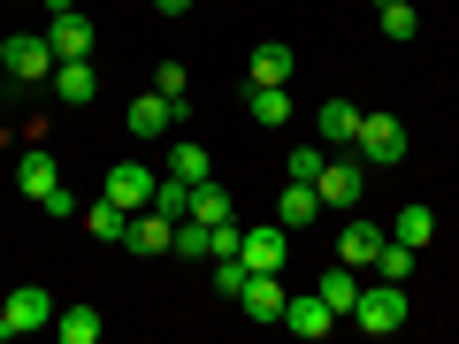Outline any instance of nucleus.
I'll list each match as a JSON object with an SVG mask.
<instances>
[{"mask_svg": "<svg viewBox=\"0 0 459 344\" xmlns=\"http://www.w3.org/2000/svg\"><path fill=\"white\" fill-rule=\"evenodd\" d=\"M406 322H413V291H406V283H360L352 329H368V337H398Z\"/></svg>", "mask_w": 459, "mask_h": 344, "instance_id": "obj_1", "label": "nucleus"}, {"mask_svg": "<svg viewBox=\"0 0 459 344\" xmlns=\"http://www.w3.org/2000/svg\"><path fill=\"white\" fill-rule=\"evenodd\" d=\"M54 298H47V283H16V291L0 298V337H31V329H47L54 322Z\"/></svg>", "mask_w": 459, "mask_h": 344, "instance_id": "obj_2", "label": "nucleus"}, {"mask_svg": "<svg viewBox=\"0 0 459 344\" xmlns=\"http://www.w3.org/2000/svg\"><path fill=\"white\" fill-rule=\"evenodd\" d=\"M352 153H360L368 168H398V161H406V123H398V115H360Z\"/></svg>", "mask_w": 459, "mask_h": 344, "instance_id": "obj_3", "label": "nucleus"}, {"mask_svg": "<svg viewBox=\"0 0 459 344\" xmlns=\"http://www.w3.org/2000/svg\"><path fill=\"white\" fill-rule=\"evenodd\" d=\"M0 62H8V77H16V84H47L54 77V39L47 31H16L8 47H0Z\"/></svg>", "mask_w": 459, "mask_h": 344, "instance_id": "obj_4", "label": "nucleus"}, {"mask_svg": "<svg viewBox=\"0 0 459 344\" xmlns=\"http://www.w3.org/2000/svg\"><path fill=\"white\" fill-rule=\"evenodd\" d=\"M238 253H246V268H253V276H283V268H291V229H283V222L246 229V245H238Z\"/></svg>", "mask_w": 459, "mask_h": 344, "instance_id": "obj_5", "label": "nucleus"}, {"mask_svg": "<svg viewBox=\"0 0 459 344\" xmlns=\"http://www.w3.org/2000/svg\"><path fill=\"white\" fill-rule=\"evenodd\" d=\"M153 184H161V176H153V168L146 161H115L108 168V199H115V207H153Z\"/></svg>", "mask_w": 459, "mask_h": 344, "instance_id": "obj_6", "label": "nucleus"}, {"mask_svg": "<svg viewBox=\"0 0 459 344\" xmlns=\"http://www.w3.org/2000/svg\"><path fill=\"white\" fill-rule=\"evenodd\" d=\"M54 99H62V108H92L100 99V69H92V54H84V62H54Z\"/></svg>", "mask_w": 459, "mask_h": 344, "instance_id": "obj_7", "label": "nucleus"}, {"mask_svg": "<svg viewBox=\"0 0 459 344\" xmlns=\"http://www.w3.org/2000/svg\"><path fill=\"white\" fill-rule=\"evenodd\" d=\"M283 322H291V337H329V329H337V314H329V298L322 291H291L283 298Z\"/></svg>", "mask_w": 459, "mask_h": 344, "instance_id": "obj_8", "label": "nucleus"}, {"mask_svg": "<svg viewBox=\"0 0 459 344\" xmlns=\"http://www.w3.org/2000/svg\"><path fill=\"white\" fill-rule=\"evenodd\" d=\"M383 237H391V229H376V222H360V214H352V222L337 229V261H344V268H376Z\"/></svg>", "mask_w": 459, "mask_h": 344, "instance_id": "obj_9", "label": "nucleus"}, {"mask_svg": "<svg viewBox=\"0 0 459 344\" xmlns=\"http://www.w3.org/2000/svg\"><path fill=\"white\" fill-rule=\"evenodd\" d=\"M314 291L329 298V314H337V322H352V306H360V268H344V261H329V268H322V283H314Z\"/></svg>", "mask_w": 459, "mask_h": 344, "instance_id": "obj_10", "label": "nucleus"}, {"mask_svg": "<svg viewBox=\"0 0 459 344\" xmlns=\"http://www.w3.org/2000/svg\"><path fill=\"white\" fill-rule=\"evenodd\" d=\"M246 115L261 131H283L291 123V84H246Z\"/></svg>", "mask_w": 459, "mask_h": 344, "instance_id": "obj_11", "label": "nucleus"}, {"mask_svg": "<svg viewBox=\"0 0 459 344\" xmlns=\"http://www.w3.org/2000/svg\"><path fill=\"white\" fill-rule=\"evenodd\" d=\"M314 192H322V207H344V214H352V199H360V161H322Z\"/></svg>", "mask_w": 459, "mask_h": 344, "instance_id": "obj_12", "label": "nucleus"}, {"mask_svg": "<svg viewBox=\"0 0 459 344\" xmlns=\"http://www.w3.org/2000/svg\"><path fill=\"white\" fill-rule=\"evenodd\" d=\"M47 39H54V62H84V54H92V16H54L47 23Z\"/></svg>", "mask_w": 459, "mask_h": 344, "instance_id": "obj_13", "label": "nucleus"}, {"mask_svg": "<svg viewBox=\"0 0 459 344\" xmlns=\"http://www.w3.org/2000/svg\"><path fill=\"white\" fill-rule=\"evenodd\" d=\"M314 214H322V192H314L307 176H283V199H276V222H283V229H307Z\"/></svg>", "mask_w": 459, "mask_h": 344, "instance_id": "obj_14", "label": "nucleus"}, {"mask_svg": "<svg viewBox=\"0 0 459 344\" xmlns=\"http://www.w3.org/2000/svg\"><path fill=\"white\" fill-rule=\"evenodd\" d=\"M246 84H291V47L283 39H261L246 54Z\"/></svg>", "mask_w": 459, "mask_h": 344, "instance_id": "obj_15", "label": "nucleus"}, {"mask_svg": "<svg viewBox=\"0 0 459 344\" xmlns=\"http://www.w3.org/2000/svg\"><path fill=\"white\" fill-rule=\"evenodd\" d=\"M16 184H23V199H47V192H62V168H54V153L47 146H31L16 161Z\"/></svg>", "mask_w": 459, "mask_h": 344, "instance_id": "obj_16", "label": "nucleus"}, {"mask_svg": "<svg viewBox=\"0 0 459 344\" xmlns=\"http://www.w3.org/2000/svg\"><path fill=\"white\" fill-rule=\"evenodd\" d=\"M283 298H291V291H283V276H253L246 291H238V306H246L253 322H283Z\"/></svg>", "mask_w": 459, "mask_h": 344, "instance_id": "obj_17", "label": "nucleus"}, {"mask_svg": "<svg viewBox=\"0 0 459 344\" xmlns=\"http://www.w3.org/2000/svg\"><path fill=\"white\" fill-rule=\"evenodd\" d=\"M84 229H92L100 245H123V237H131V207H115V199L100 192L92 207H84Z\"/></svg>", "mask_w": 459, "mask_h": 344, "instance_id": "obj_18", "label": "nucleus"}, {"mask_svg": "<svg viewBox=\"0 0 459 344\" xmlns=\"http://www.w3.org/2000/svg\"><path fill=\"white\" fill-rule=\"evenodd\" d=\"M391 237H398V245H413V253H429V245H437V214H429L421 199H406L398 222H391Z\"/></svg>", "mask_w": 459, "mask_h": 344, "instance_id": "obj_19", "label": "nucleus"}, {"mask_svg": "<svg viewBox=\"0 0 459 344\" xmlns=\"http://www.w3.org/2000/svg\"><path fill=\"white\" fill-rule=\"evenodd\" d=\"M314 131H322L329 146H352V138H360V108H352V99H322V115H314Z\"/></svg>", "mask_w": 459, "mask_h": 344, "instance_id": "obj_20", "label": "nucleus"}, {"mask_svg": "<svg viewBox=\"0 0 459 344\" xmlns=\"http://www.w3.org/2000/svg\"><path fill=\"white\" fill-rule=\"evenodd\" d=\"M169 131H177V115H169V99H161V92L131 99V138H169Z\"/></svg>", "mask_w": 459, "mask_h": 344, "instance_id": "obj_21", "label": "nucleus"}, {"mask_svg": "<svg viewBox=\"0 0 459 344\" xmlns=\"http://www.w3.org/2000/svg\"><path fill=\"white\" fill-rule=\"evenodd\" d=\"M169 229H177L169 214L138 207V214H131V237H123V245H131V253H169Z\"/></svg>", "mask_w": 459, "mask_h": 344, "instance_id": "obj_22", "label": "nucleus"}, {"mask_svg": "<svg viewBox=\"0 0 459 344\" xmlns=\"http://www.w3.org/2000/svg\"><path fill=\"white\" fill-rule=\"evenodd\" d=\"M169 176H184V184H207V176H214L207 146H199V138H177V146H169Z\"/></svg>", "mask_w": 459, "mask_h": 344, "instance_id": "obj_23", "label": "nucleus"}, {"mask_svg": "<svg viewBox=\"0 0 459 344\" xmlns=\"http://www.w3.org/2000/svg\"><path fill=\"white\" fill-rule=\"evenodd\" d=\"M54 337L62 344H100V306H62L54 314Z\"/></svg>", "mask_w": 459, "mask_h": 344, "instance_id": "obj_24", "label": "nucleus"}, {"mask_svg": "<svg viewBox=\"0 0 459 344\" xmlns=\"http://www.w3.org/2000/svg\"><path fill=\"white\" fill-rule=\"evenodd\" d=\"M413 261H421L413 245H398V237H383V253H376V283H413Z\"/></svg>", "mask_w": 459, "mask_h": 344, "instance_id": "obj_25", "label": "nucleus"}, {"mask_svg": "<svg viewBox=\"0 0 459 344\" xmlns=\"http://www.w3.org/2000/svg\"><path fill=\"white\" fill-rule=\"evenodd\" d=\"M192 222H207V229H214V222H230V192H222L214 176H207V184H192Z\"/></svg>", "mask_w": 459, "mask_h": 344, "instance_id": "obj_26", "label": "nucleus"}, {"mask_svg": "<svg viewBox=\"0 0 459 344\" xmlns=\"http://www.w3.org/2000/svg\"><path fill=\"white\" fill-rule=\"evenodd\" d=\"M376 16H383V39H391V47H413V31H421L413 0H391V8H376Z\"/></svg>", "mask_w": 459, "mask_h": 344, "instance_id": "obj_27", "label": "nucleus"}, {"mask_svg": "<svg viewBox=\"0 0 459 344\" xmlns=\"http://www.w3.org/2000/svg\"><path fill=\"white\" fill-rule=\"evenodd\" d=\"M153 214L184 222V214H192V184H184V176H161V184H153Z\"/></svg>", "mask_w": 459, "mask_h": 344, "instance_id": "obj_28", "label": "nucleus"}, {"mask_svg": "<svg viewBox=\"0 0 459 344\" xmlns=\"http://www.w3.org/2000/svg\"><path fill=\"white\" fill-rule=\"evenodd\" d=\"M253 283V268H246V253H230V261H214V291L230 298V306H238V291H246Z\"/></svg>", "mask_w": 459, "mask_h": 344, "instance_id": "obj_29", "label": "nucleus"}, {"mask_svg": "<svg viewBox=\"0 0 459 344\" xmlns=\"http://www.w3.org/2000/svg\"><path fill=\"white\" fill-rule=\"evenodd\" d=\"M184 84H192V69H184V62H161V69H153V92H161V99H184Z\"/></svg>", "mask_w": 459, "mask_h": 344, "instance_id": "obj_30", "label": "nucleus"}, {"mask_svg": "<svg viewBox=\"0 0 459 344\" xmlns=\"http://www.w3.org/2000/svg\"><path fill=\"white\" fill-rule=\"evenodd\" d=\"M322 161H329L322 146H291V176H307V184H314V176H322Z\"/></svg>", "mask_w": 459, "mask_h": 344, "instance_id": "obj_31", "label": "nucleus"}, {"mask_svg": "<svg viewBox=\"0 0 459 344\" xmlns=\"http://www.w3.org/2000/svg\"><path fill=\"white\" fill-rule=\"evenodd\" d=\"M39 207H47V214H84V207H77V192H69V184H62V192H47V199H39Z\"/></svg>", "mask_w": 459, "mask_h": 344, "instance_id": "obj_32", "label": "nucleus"}, {"mask_svg": "<svg viewBox=\"0 0 459 344\" xmlns=\"http://www.w3.org/2000/svg\"><path fill=\"white\" fill-rule=\"evenodd\" d=\"M39 8H47V16H77V0H39Z\"/></svg>", "mask_w": 459, "mask_h": 344, "instance_id": "obj_33", "label": "nucleus"}, {"mask_svg": "<svg viewBox=\"0 0 459 344\" xmlns=\"http://www.w3.org/2000/svg\"><path fill=\"white\" fill-rule=\"evenodd\" d=\"M153 8H161V16H184V8H192V0H153Z\"/></svg>", "mask_w": 459, "mask_h": 344, "instance_id": "obj_34", "label": "nucleus"}, {"mask_svg": "<svg viewBox=\"0 0 459 344\" xmlns=\"http://www.w3.org/2000/svg\"><path fill=\"white\" fill-rule=\"evenodd\" d=\"M368 8H391V0H368Z\"/></svg>", "mask_w": 459, "mask_h": 344, "instance_id": "obj_35", "label": "nucleus"}, {"mask_svg": "<svg viewBox=\"0 0 459 344\" xmlns=\"http://www.w3.org/2000/svg\"><path fill=\"white\" fill-rule=\"evenodd\" d=\"M0 77H8V62H0Z\"/></svg>", "mask_w": 459, "mask_h": 344, "instance_id": "obj_36", "label": "nucleus"}, {"mask_svg": "<svg viewBox=\"0 0 459 344\" xmlns=\"http://www.w3.org/2000/svg\"><path fill=\"white\" fill-rule=\"evenodd\" d=\"M16 8H23V0H16Z\"/></svg>", "mask_w": 459, "mask_h": 344, "instance_id": "obj_37", "label": "nucleus"}]
</instances>
